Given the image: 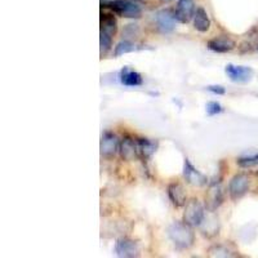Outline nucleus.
Returning <instances> with one entry per match:
<instances>
[{"mask_svg":"<svg viewBox=\"0 0 258 258\" xmlns=\"http://www.w3.org/2000/svg\"><path fill=\"white\" fill-rule=\"evenodd\" d=\"M176 17H174V11L170 9H161L156 13V25L158 29L163 34L172 32L176 27Z\"/></svg>","mask_w":258,"mask_h":258,"instance_id":"obj_9","label":"nucleus"},{"mask_svg":"<svg viewBox=\"0 0 258 258\" xmlns=\"http://www.w3.org/2000/svg\"><path fill=\"white\" fill-rule=\"evenodd\" d=\"M257 176H258V172H257Z\"/></svg>","mask_w":258,"mask_h":258,"instance_id":"obj_26","label":"nucleus"},{"mask_svg":"<svg viewBox=\"0 0 258 258\" xmlns=\"http://www.w3.org/2000/svg\"><path fill=\"white\" fill-rule=\"evenodd\" d=\"M102 6L105 8H109L111 12L125 18H140L142 15L140 6L131 0H112V2L103 3Z\"/></svg>","mask_w":258,"mask_h":258,"instance_id":"obj_2","label":"nucleus"},{"mask_svg":"<svg viewBox=\"0 0 258 258\" xmlns=\"http://www.w3.org/2000/svg\"><path fill=\"white\" fill-rule=\"evenodd\" d=\"M168 198L169 200L172 202L176 208H181V207L186 206V192H185V188L181 183H177V182H173V183H170L168 186Z\"/></svg>","mask_w":258,"mask_h":258,"instance_id":"obj_13","label":"nucleus"},{"mask_svg":"<svg viewBox=\"0 0 258 258\" xmlns=\"http://www.w3.org/2000/svg\"><path fill=\"white\" fill-rule=\"evenodd\" d=\"M240 167L243 168H249L253 167V165L258 164V154H254V155H249V156H244V158H239L236 160Z\"/></svg>","mask_w":258,"mask_h":258,"instance_id":"obj_22","label":"nucleus"},{"mask_svg":"<svg viewBox=\"0 0 258 258\" xmlns=\"http://www.w3.org/2000/svg\"><path fill=\"white\" fill-rule=\"evenodd\" d=\"M120 82L126 87H140L144 83V79L137 71L131 68H124L120 71Z\"/></svg>","mask_w":258,"mask_h":258,"instance_id":"obj_15","label":"nucleus"},{"mask_svg":"<svg viewBox=\"0 0 258 258\" xmlns=\"http://www.w3.org/2000/svg\"><path fill=\"white\" fill-rule=\"evenodd\" d=\"M117 31L116 18L111 13H102L101 15V32H106L114 36Z\"/></svg>","mask_w":258,"mask_h":258,"instance_id":"obj_18","label":"nucleus"},{"mask_svg":"<svg viewBox=\"0 0 258 258\" xmlns=\"http://www.w3.org/2000/svg\"><path fill=\"white\" fill-rule=\"evenodd\" d=\"M163 3H168V2H170V0H161Z\"/></svg>","mask_w":258,"mask_h":258,"instance_id":"obj_25","label":"nucleus"},{"mask_svg":"<svg viewBox=\"0 0 258 258\" xmlns=\"http://www.w3.org/2000/svg\"><path fill=\"white\" fill-rule=\"evenodd\" d=\"M223 112V107L221 103L216 102V101H211V102L207 103V114L213 116V115H217Z\"/></svg>","mask_w":258,"mask_h":258,"instance_id":"obj_23","label":"nucleus"},{"mask_svg":"<svg viewBox=\"0 0 258 258\" xmlns=\"http://www.w3.org/2000/svg\"><path fill=\"white\" fill-rule=\"evenodd\" d=\"M195 15V6L192 0H178L176 9H174V17L181 24H187L194 18Z\"/></svg>","mask_w":258,"mask_h":258,"instance_id":"obj_10","label":"nucleus"},{"mask_svg":"<svg viewBox=\"0 0 258 258\" xmlns=\"http://www.w3.org/2000/svg\"><path fill=\"white\" fill-rule=\"evenodd\" d=\"M204 218H206V212H204L202 203L198 199H192L187 202L185 213H183V222L190 225L191 227H200Z\"/></svg>","mask_w":258,"mask_h":258,"instance_id":"obj_3","label":"nucleus"},{"mask_svg":"<svg viewBox=\"0 0 258 258\" xmlns=\"http://www.w3.org/2000/svg\"><path fill=\"white\" fill-rule=\"evenodd\" d=\"M168 236L177 249H188L194 245L195 234L192 227L186 222H173L168 227Z\"/></svg>","mask_w":258,"mask_h":258,"instance_id":"obj_1","label":"nucleus"},{"mask_svg":"<svg viewBox=\"0 0 258 258\" xmlns=\"http://www.w3.org/2000/svg\"><path fill=\"white\" fill-rule=\"evenodd\" d=\"M250 186V179L248 174L245 173H238L235 174L229 183V194L234 202L241 199V198L248 192Z\"/></svg>","mask_w":258,"mask_h":258,"instance_id":"obj_4","label":"nucleus"},{"mask_svg":"<svg viewBox=\"0 0 258 258\" xmlns=\"http://www.w3.org/2000/svg\"><path fill=\"white\" fill-rule=\"evenodd\" d=\"M119 145H120V142H119V140H117L114 133L105 132L101 137V155L103 158H112L116 154V151H119Z\"/></svg>","mask_w":258,"mask_h":258,"instance_id":"obj_8","label":"nucleus"},{"mask_svg":"<svg viewBox=\"0 0 258 258\" xmlns=\"http://www.w3.org/2000/svg\"><path fill=\"white\" fill-rule=\"evenodd\" d=\"M137 49L138 48L135 43H132V41H129V40H123L120 41V43H117L116 47H115L114 56L120 57L123 56V54H125V53H131L133 52V50H137Z\"/></svg>","mask_w":258,"mask_h":258,"instance_id":"obj_20","label":"nucleus"},{"mask_svg":"<svg viewBox=\"0 0 258 258\" xmlns=\"http://www.w3.org/2000/svg\"><path fill=\"white\" fill-rule=\"evenodd\" d=\"M208 253L212 257H232V255H235V250L232 249L231 246L227 245V244H217V245H213L208 250Z\"/></svg>","mask_w":258,"mask_h":258,"instance_id":"obj_19","label":"nucleus"},{"mask_svg":"<svg viewBox=\"0 0 258 258\" xmlns=\"http://www.w3.org/2000/svg\"><path fill=\"white\" fill-rule=\"evenodd\" d=\"M225 73L231 82L248 83L252 80L254 71L250 68H246V66H235V64L229 63L226 66Z\"/></svg>","mask_w":258,"mask_h":258,"instance_id":"obj_5","label":"nucleus"},{"mask_svg":"<svg viewBox=\"0 0 258 258\" xmlns=\"http://www.w3.org/2000/svg\"><path fill=\"white\" fill-rule=\"evenodd\" d=\"M136 144H137L138 156L141 159H145V160L149 159L153 154H155L156 149H158V144L150 141L147 138H138V140H136Z\"/></svg>","mask_w":258,"mask_h":258,"instance_id":"obj_17","label":"nucleus"},{"mask_svg":"<svg viewBox=\"0 0 258 258\" xmlns=\"http://www.w3.org/2000/svg\"><path fill=\"white\" fill-rule=\"evenodd\" d=\"M183 177L190 185L194 186H203L207 183V177L200 173L199 170L191 164L188 159H185V163H183Z\"/></svg>","mask_w":258,"mask_h":258,"instance_id":"obj_11","label":"nucleus"},{"mask_svg":"<svg viewBox=\"0 0 258 258\" xmlns=\"http://www.w3.org/2000/svg\"><path fill=\"white\" fill-rule=\"evenodd\" d=\"M115 253L117 257L133 258L140 255V248L135 240L129 238H121L115 244Z\"/></svg>","mask_w":258,"mask_h":258,"instance_id":"obj_6","label":"nucleus"},{"mask_svg":"<svg viewBox=\"0 0 258 258\" xmlns=\"http://www.w3.org/2000/svg\"><path fill=\"white\" fill-rule=\"evenodd\" d=\"M207 208L209 212H214L223 202V192L221 188L220 181H213L209 183L208 192L206 195Z\"/></svg>","mask_w":258,"mask_h":258,"instance_id":"obj_7","label":"nucleus"},{"mask_svg":"<svg viewBox=\"0 0 258 258\" xmlns=\"http://www.w3.org/2000/svg\"><path fill=\"white\" fill-rule=\"evenodd\" d=\"M100 47H101V54H106L112 47V36L106 34V32H101L100 38Z\"/></svg>","mask_w":258,"mask_h":258,"instance_id":"obj_21","label":"nucleus"},{"mask_svg":"<svg viewBox=\"0 0 258 258\" xmlns=\"http://www.w3.org/2000/svg\"><path fill=\"white\" fill-rule=\"evenodd\" d=\"M207 89H208L209 92H212V93L220 94V96H222V94L226 93L225 87H222V85H208Z\"/></svg>","mask_w":258,"mask_h":258,"instance_id":"obj_24","label":"nucleus"},{"mask_svg":"<svg viewBox=\"0 0 258 258\" xmlns=\"http://www.w3.org/2000/svg\"><path fill=\"white\" fill-rule=\"evenodd\" d=\"M194 27L199 32H207L211 27V20L208 17V13L204 8L198 7L195 9V15H194Z\"/></svg>","mask_w":258,"mask_h":258,"instance_id":"obj_16","label":"nucleus"},{"mask_svg":"<svg viewBox=\"0 0 258 258\" xmlns=\"http://www.w3.org/2000/svg\"><path fill=\"white\" fill-rule=\"evenodd\" d=\"M119 153H120V156L124 160H133L136 156H138L136 140H132L131 137H124L120 141V145H119Z\"/></svg>","mask_w":258,"mask_h":258,"instance_id":"obj_14","label":"nucleus"},{"mask_svg":"<svg viewBox=\"0 0 258 258\" xmlns=\"http://www.w3.org/2000/svg\"><path fill=\"white\" fill-rule=\"evenodd\" d=\"M207 47L211 50H213V52L226 53L234 49L236 47V43L230 36H217V38L211 39L207 43Z\"/></svg>","mask_w":258,"mask_h":258,"instance_id":"obj_12","label":"nucleus"}]
</instances>
